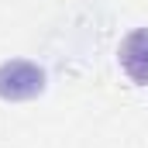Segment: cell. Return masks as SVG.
I'll return each mask as SVG.
<instances>
[{"label":"cell","mask_w":148,"mask_h":148,"mask_svg":"<svg viewBox=\"0 0 148 148\" xmlns=\"http://www.w3.org/2000/svg\"><path fill=\"white\" fill-rule=\"evenodd\" d=\"M45 90V73L28 59H10L0 66V100H31Z\"/></svg>","instance_id":"cell-1"},{"label":"cell","mask_w":148,"mask_h":148,"mask_svg":"<svg viewBox=\"0 0 148 148\" xmlns=\"http://www.w3.org/2000/svg\"><path fill=\"white\" fill-rule=\"evenodd\" d=\"M121 69L131 76L138 86H148V28H134L117 48Z\"/></svg>","instance_id":"cell-2"}]
</instances>
